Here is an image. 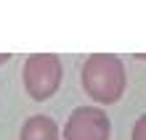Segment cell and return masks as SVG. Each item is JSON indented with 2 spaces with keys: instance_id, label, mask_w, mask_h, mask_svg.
<instances>
[{
  "instance_id": "1",
  "label": "cell",
  "mask_w": 146,
  "mask_h": 140,
  "mask_svg": "<svg viewBox=\"0 0 146 140\" xmlns=\"http://www.w3.org/2000/svg\"><path fill=\"white\" fill-rule=\"evenodd\" d=\"M80 80H82V90L88 93V98L93 103H101V106L117 103L127 87L125 64L114 53H90L82 64Z\"/></svg>"
},
{
  "instance_id": "7",
  "label": "cell",
  "mask_w": 146,
  "mask_h": 140,
  "mask_svg": "<svg viewBox=\"0 0 146 140\" xmlns=\"http://www.w3.org/2000/svg\"><path fill=\"white\" fill-rule=\"evenodd\" d=\"M135 58H141V61H146V56H143V53H135Z\"/></svg>"
},
{
  "instance_id": "3",
  "label": "cell",
  "mask_w": 146,
  "mask_h": 140,
  "mask_svg": "<svg viewBox=\"0 0 146 140\" xmlns=\"http://www.w3.org/2000/svg\"><path fill=\"white\" fill-rule=\"evenodd\" d=\"M64 140H109L111 122L101 106H77L64 124Z\"/></svg>"
},
{
  "instance_id": "4",
  "label": "cell",
  "mask_w": 146,
  "mask_h": 140,
  "mask_svg": "<svg viewBox=\"0 0 146 140\" xmlns=\"http://www.w3.org/2000/svg\"><path fill=\"white\" fill-rule=\"evenodd\" d=\"M21 140H61V132L50 116L35 114L21 124Z\"/></svg>"
},
{
  "instance_id": "6",
  "label": "cell",
  "mask_w": 146,
  "mask_h": 140,
  "mask_svg": "<svg viewBox=\"0 0 146 140\" xmlns=\"http://www.w3.org/2000/svg\"><path fill=\"white\" fill-rule=\"evenodd\" d=\"M5 61H11V53H0V66H3Z\"/></svg>"
},
{
  "instance_id": "5",
  "label": "cell",
  "mask_w": 146,
  "mask_h": 140,
  "mask_svg": "<svg viewBox=\"0 0 146 140\" xmlns=\"http://www.w3.org/2000/svg\"><path fill=\"white\" fill-rule=\"evenodd\" d=\"M130 140H146V114L135 119V124H133V132H130Z\"/></svg>"
},
{
  "instance_id": "2",
  "label": "cell",
  "mask_w": 146,
  "mask_h": 140,
  "mask_svg": "<svg viewBox=\"0 0 146 140\" xmlns=\"http://www.w3.org/2000/svg\"><path fill=\"white\" fill-rule=\"evenodd\" d=\"M64 69L56 53H32L21 66V82L32 101H48L61 85Z\"/></svg>"
}]
</instances>
